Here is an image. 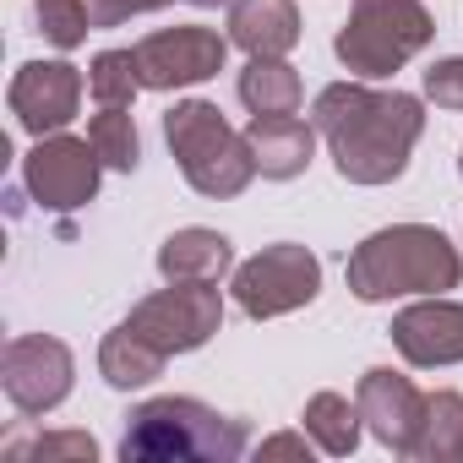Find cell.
Instances as JSON below:
<instances>
[{"label":"cell","instance_id":"cell-1","mask_svg":"<svg viewBox=\"0 0 463 463\" xmlns=\"http://www.w3.org/2000/svg\"><path fill=\"white\" fill-rule=\"evenodd\" d=\"M311 126L349 185H392L409 169V153L425 131V109L414 93L398 88L376 93L365 82H333L317 93Z\"/></svg>","mask_w":463,"mask_h":463},{"label":"cell","instance_id":"cell-2","mask_svg":"<svg viewBox=\"0 0 463 463\" xmlns=\"http://www.w3.org/2000/svg\"><path fill=\"white\" fill-rule=\"evenodd\" d=\"M349 289L354 300L376 306V300H392V295H441V289H458L463 279V257L458 246L430 223H392V229H376L371 241H360L349 251Z\"/></svg>","mask_w":463,"mask_h":463},{"label":"cell","instance_id":"cell-3","mask_svg":"<svg viewBox=\"0 0 463 463\" xmlns=\"http://www.w3.org/2000/svg\"><path fill=\"white\" fill-rule=\"evenodd\" d=\"M246 420H229L196 398L137 403L120 436L126 463H235L246 452Z\"/></svg>","mask_w":463,"mask_h":463},{"label":"cell","instance_id":"cell-4","mask_svg":"<svg viewBox=\"0 0 463 463\" xmlns=\"http://www.w3.org/2000/svg\"><path fill=\"white\" fill-rule=\"evenodd\" d=\"M164 142L185 175L191 191L213 196V202H229V196H241L257 175V158H251V142L246 131H235L223 120L218 104L207 99H185L164 115Z\"/></svg>","mask_w":463,"mask_h":463},{"label":"cell","instance_id":"cell-5","mask_svg":"<svg viewBox=\"0 0 463 463\" xmlns=\"http://www.w3.org/2000/svg\"><path fill=\"white\" fill-rule=\"evenodd\" d=\"M430 39H436V23L425 12V0H354L333 50L344 61V71H354V77H392Z\"/></svg>","mask_w":463,"mask_h":463},{"label":"cell","instance_id":"cell-6","mask_svg":"<svg viewBox=\"0 0 463 463\" xmlns=\"http://www.w3.org/2000/svg\"><path fill=\"white\" fill-rule=\"evenodd\" d=\"M322 289V262L284 241V246H268L257 251L251 262L235 268V306L251 317V322H273V317H289L300 306H311Z\"/></svg>","mask_w":463,"mask_h":463},{"label":"cell","instance_id":"cell-7","mask_svg":"<svg viewBox=\"0 0 463 463\" xmlns=\"http://www.w3.org/2000/svg\"><path fill=\"white\" fill-rule=\"evenodd\" d=\"M126 322L164 354H191L223 327V295L213 284H169V289L147 295Z\"/></svg>","mask_w":463,"mask_h":463},{"label":"cell","instance_id":"cell-8","mask_svg":"<svg viewBox=\"0 0 463 463\" xmlns=\"http://www.w3.org/2000/svg\"><path fill=\"white\" fill-rule=\"evenodd\" d=\"M71 376H77L71 349L61 338H44V333H23L0 354V387H6L12 409L28 414V420L61 409L66 392H71Z\"/></svg>","mask_w":463,"mask_h":463},{"label":"cell","instance_id":"cell-9","mask_svg":"<svg viewBox=\"0 0 463 463\" xmlns=\"http://www.w3.org/2000/svg\"><path fill=\"white\" fill-rule=\"evenodd\" d=\"M99 175H104V158L93 153V142L82 137H39V147L23 158V180L33 191L39 207L50 213H77L99 196Z\"/></svg>","mask_w":463,"mask_h":463},{"label":"cell","instance_id":"cell-10","mask_svg":"<svg viewBox=\"0 0 463 463\" xmlns=\"http://www.w3.org/2000/svg\"><path fill=\"white\" fill-rule=\"evenodd\" d=\"M223 61H229V39H218L213 28H164V33H147L137 44L142 88H153V93L196 88V82L218 77Z\"/></svg>","mask_w":463,"mask_h":463},{"label":"cell","instance_id":"cell-11","mask_svg":"<svg viewBox=\"0 0 463 463\" xmlns=\"http://www.w3.org/2000/svg\"><path fill=\"white\" fill-rule=\"evenodd\" d=\"M12 115L23 131L33 137H55L77 120V104H82V71L71 61H28L17 77H12V93H6Z\"/></svg>","mask_w":463,"mask_h":463},{"label":"cell","instance_id":"cell-12","mask_svg":"<svg viewBox=\"0 0 463 463\" xmlns=\"http://www.w3.org/2000/svg\"><path fill=\"white\" fill-rule=\"evenodd\" d=\"M354 403H360L365 430H371L387 452L414 458V441H420V425H425V392H420L409 376H398V371L376 365V371H365V376H360Z\"/></svg>","mask_w":463,"mask_h":463},{"label":"cell","instance_id":"cell-13","mask_svg":"<svg viewBox=\"0 0 463 463\" xmlns=\"http://www.w3.org/2000/svg\"><path fill=\"white\" fill-rule=\"evenodd\" d=\"M392 344L409 365L436 371V365H463V306L452 300H420L392 317Z\"/></svg>","mask_w":463,"mask_h":463},{"label":"cell","instance_id":"cell-14","mask_svg":"<svg viewBox=\"0 0 463 463\" xmlns=\"http://www.w3.org/2000/svg\"><path fill=\"white\" fill-rule=\"evenodd\" d=\"M229 44L262 61H284L300 44L295 0H229Z\"/></svg>","mask_w":463,"mask_h":463},{"label":"cell","instance_id":"cell-15","mask_svg":"<svg viewBox=\"0 0 463 463\" xmlns=\"http://www.w3.org/2000/svg\"><path fill=\"white\" fill-rule=\"evenodd\" d=\"M246 142H251L257 175H268V180H295V175H306V164H311V153H317V126H306V120H295V115H251Z\"/></svg>","mask_w":463,"mask_h":463},{"label":"cell","instance_id":"cell-16","mask_svg":"<svg viewBox=\"0 0 463 463\" xmlns=\"http://www.w3.org/2000/svg\"><path fill=\"white\" fill-rule=\"evenodd\" d=\"M229 268H235V246L218 229H175L158 246V273L169 284H218Z\"/></svg>","mask_w":463,"mask_h":463},{"label":"cell","instance_id":"cell-17","mask_svg":"<svg viewBox=\"0 0 463 463\" xmlns=\"http://www.w3.org/2000/svg\"><path fill=\"white\" fill-rule=\"evenodd\" d=\"M164 360H169V354H164L158 344H147L131 322H120V327L99 344V376H104L109 387H120V392L158 382V376H164Z\"/></svg>","mask_w":463,"mask_h":463},{"label":"cell","instance_id":"cell-18","mask_svg":"<svg viewBox=\"0 0 463 463\" xmlns=\"http://www.w3.org/2000/svg\"><path fill=\"white\" fill-rule=\"evenodd\" d=\"M300 99H306V88H300V71L289 61L251 55V66L241 71V104L251 115H295Z\"/></svg>","mask_w":463,"mask_h":463},{"label":"cell","instance_id":"cell-19","mask_svg":"<svg viewBox=\"0 0 463 463\" xmlns=\"http://www.w3.org/2000/svg\"><path fill=\"white\" fill-rule=\"evenodd\" d=\"M360 403H349L344 392H317L306 403V436L327 452V458H349L360 447Z\"/></svg>","mask_w":463,"mask_h":463},{"label":"cell","instance_id":"cell-20","mask_svg":"<svg viewBox=\"0 0 463 463\" xmlns=\"http://www.w3.org/2000/svg\"><path fill=\"white\" fill-rule=\"evenodd\" d=\"M414 458H425V463L463 458V392H430L425 398V425H420Z\"/></svg>","mask_w":463,"mask_h":463},{"label":"cell","instance_id":"cell-21","mask_svg":"<svg viewBox=\"0 0 463 463\" xmlns=\"http://www.w3.org/2000/svg\"><path fill=\"white\" fill-rule=\"evenodd\" d=\"M88 142H93V153L104 158V169L131 175V169L142 164V137H137V120L126 115V104H104V109L88 120Z\"/></svg>","mask_w":463,"mask_h":463},{"label":"cell","instance_id":"cell-22","mask_svg":"<svg viewBox=\"0 0 463 463\" xmlns=\"http://www.w3.org/2000/svg\"><path fill=\"white\" fill-rule=\"evenodd\" d=\"M6 458L12 463H93L99 458V441L88 430H44V436H12L6 441Z\"/></svg>","mask_w":463,"mask_h":463},{"label":"cell","instance_id":"cell-23","mask_svg":"<svg viewBox=\"0 0 463 463\" xmlns=\"http://www.w3.org/2000/svg\"><path fill=\"white\" fill-rule=\"evenodd\" d=\"M88 93L99 104H131L142 93V66H137V50H104L93 55L88 66Z\"/></svg>","mask_w":463,"mask_h":463},{"label":"cell","instance_id":"cell-24","mask_svg":"<svg viewBox=\"0 0 463 463\" xmlns=\"http://www.w3.org/2000/svg\"><path fill=\"white\" fill-rule=\"evenodd\" d=\"M39 33L55 44V50H77L88 33H93V12L88 0H39Z\"/></svg>","mask_w":463,"mask_h":463},{"label":"cell","instance_id":"cell-25","mask_svg":"<svg viewBox=\"0 0 463 463\" xmlns=\"http://www.w3.org/2000/svg\"><path fill=\"white\" fill-rule=\"evenodd\" d=\"M425 99H430L436 109L463 115V55H447V61H436V66L425 71Z\"/></svg>","mask_w":463,"mask_h":463},{"label":"cell","instance_id":"cell-26","mask_svg":"<svg viewBox=\"0 0 463 463\" xmlns=\"http://www.w3.org/2000/svg\"><path fill=\"white\" fill-rule=\"evenodd\" d=\"M158 6H175V0H88L93 28H120L126 17H142V12H158Z\"/></svg>","mask_w":463,"mask_h":463},{"label":"cell","instance_id":"cell-27","mask_svg":"<svg viewBox=\"0 0 463 463\" xmlns=\"http://www.w3.org/2000/svg\"><path fill=\"white\" fill-rule=\"evenodd\" d=\"M257 458H262V463H268V458H311V441L284 430V436H268V441L257 447Z\"/></svg>","mask_w":463,"mask_h":463},{"label":"cell","instance_id":"cell-28","mask_svg":"<svg viewBox=\"0 0 463 463\" xmlns=\"http://www.w3.org/2000/svg\"><path fill=\"white\" fill-rule=\"evenodd\" d=\"M191 6H229V0H191Z\"/></svg>","mask_w":463,"mask_h":463},{"label":"cell","instance_id":"cell-29","mask_svg":"<svg viewBox=\"0 0 463 463\" xmlns=\"http://www.w3.org/2000/svg\"><path fill=\"white\" fill-rule=\"evenodd\" d=\"M458 175H463V158H458Z\"/></svg>","mask_w":463,"mask_h":463}]
</instances>
